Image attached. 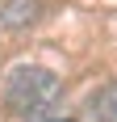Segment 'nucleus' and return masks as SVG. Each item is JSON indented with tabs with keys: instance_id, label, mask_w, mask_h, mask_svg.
Masks as SVG:
<instances>
[{
	"instance_id": "f257e3e1",
	"label": "nucleus",
	"mask_w": 117,
	"mask_h": 122,
	"mask_svg": "<svg viewBox=\"0 0 117 122\" xmlns=\"http://www.w3.org/2000/svg\"><path fill=\"white\" fill-rule=\"evenodd\" d=\"M92 114H96L100 122H117V84H109V88H100V93H96Z\"/></svg>"
}]
</instances>
